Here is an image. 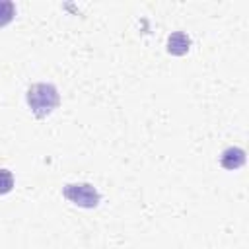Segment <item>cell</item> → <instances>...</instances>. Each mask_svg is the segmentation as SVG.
I'll return each instance as SVG.
<instances>
[{"label":"cell","mask_w":249,"mask_h":249,"mask_svg":"<svg viewBox=\"0 0 249 249\" xmlns=\"http://www.w3.org/2000/svg\"><path fill=\"white\" fill-rule=\"evenodd\" d=\"M64 198H68L72 204L82 206V208H95L99 204V193L95 187H91L89 183H72L66 185L62 189Z\"/></svg>","instance_id":"2"},{"label":"cell","mask_w":249,"mask_h":249,"mask_svg":"<svg viewBox=\"0 0 249 249\" xmlns=\"http://www.w3.org/2000/svg\"><path fill=\"white\" fill-rule=\"evenodd\" d=\"M189 47H191V39H189L183 31H175V33H171L169 39H167V51H169L171 54L181 56V54H185V53L189 51Z\"/></svg>","instance_id":"3"},{"label":"cell","mask_w":249,"mask_h":249,"mask_svg":"<svg viewBox=\"0 0 249 249\" xmlns=\"http://www.w3.org/2000/svg\"><path fill=\"white\" fill-rule=\"evenodd\" d=\"M27 105L31 107L33 115L43 119L51 115L58 105V91L53 84H33L27 89Z\"/></svg>","instance_id":"1"},{"label":"cell","mask_w":249,"mask_h":249,"mask_svg":"<svg viewBox=\"0 0 249 249\" xmlns=\"http://www.w3.org/2000/svg\"><path fill=\"white\" fill-rule=\"evenodd\" d=\"M14 189V175L10 169H0V195H6Z\"/></svg>","instance_id":"6"},{"label":"cell","mask_w":249,"mask_h":249,"mask_svg":"<svg viewBox=\"0 0 249 249\" xmlns=\"http://www.w3.org/2000/svg\"><path fill=\"white\" fill-rule=\"evenodd\" d=\"M16 16V6L10 0H0V27L8 25Z\"/></svg>","instance_id":"5"},{"label":"cell","mask_w":249,"mask_h":249,"mask_svg":"<svg viewBox=\"0 0 249 249\" xmlns=\"http://www.w3.org/2000/svg\"><path fill=\"white\" fill-rule=\"evenodd\" d=\"M220 163L226 169H237L245 163V152L241 148H228V150H224Z\"/></svg>","instance_id":"4"}]
</instances>
